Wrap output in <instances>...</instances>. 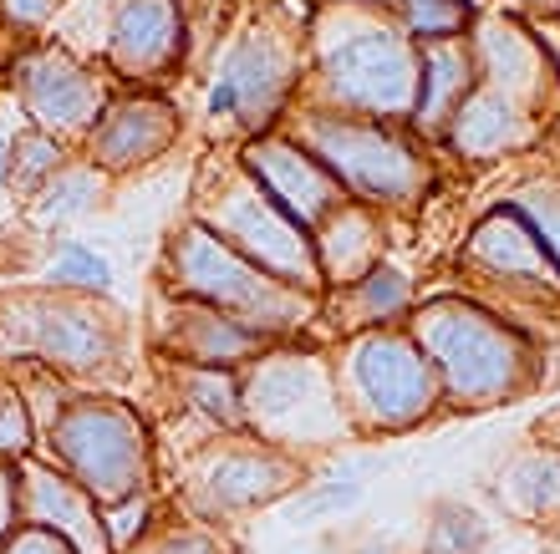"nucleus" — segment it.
Returning <instances> with one entry per match:
<instances>
[{
	"label": "nucleus",
	"mask_w": 560,
	"mask_h": 554,
	"mask_svg": "<svg viewBox=\"0 0 560 554\" xmlns=\"http://www.w3.org/2000/svg\"><path fill=\"white\" fill-rule=\"evenodd\" d=\"M402 331L413 335L439 372L443 408H504L540 381V351L530 335L474 300H454V295L423 300L408 310Z\"/></svg>",
	"instance_id": "f257e3e1"
},
{
	"label": "nucleus",
	"mask_w": 560,
	"mask_h": 554,
	"mask_svg": "<svg viewBox=\"0 0 560 554\" xmlns=\"http://www.w3.org/2000/svg\"><path fill=\"white\" fill-rule=\"evenodd\" d=\"M316 82L322 97L311 107L352 113L372 122H413L423 92V51L402 26H387L362 5L347 26L326 21V42L316 36Z\"/></svg>",
	"instance_id": "f03ea898"
},
{
	"label": "nucleus",
	"mask_w": 560,
	"mask_h": 554,
	"mask_svg": "<svg viewBox=\"0 0 560 554\" xmlns=\"http://www.w3.org/2000/svg\"><path fill=\"white\" fill-rule=\"evenodd\" d=\"M168 285L184 300L224 310V316H235L240 326H250L270 341L301 335L306 321L316 316V295L266 275L260 264H250L199 220H189L168 239Z\"/></svg>",
	"instance_id": "7ed1b4c3"
},
{
	"label": "nucleus",
	"mask_w": 560,
	"mask_h": 554,
	"mask_svg": "<svg viewBox=\"0 0 560 554\" xmlns=\"http://www.w3.org/2000/svg\"><path fill=\"white\" fill-rule=\"evenodd\" d=\"M291 138L337 178L341 193H352L357 204L368 199V204L413 209L433 184L423 148H418L423 138H402V132H393L387 122H372V117L301 107Z\"/></svg>",
	"instance_id": "20e7f679"
},
{
	"label": "nucleus",
	"mask_w": 560,
	"mask_h": 554,
	"mask_svg": "<svg viewBox=\"0 0 560 554\" xmlns=\"http://www.w3.org/2000/svg\"><path fill=\"white\" fill-rule=\"evenodd\" d=\"M331 387H337L341 417L368 433H408L443 412L439 372L398 326L357 331L331 372Z\"/></svg>",
	"instance_id": "39448f33"
},
{
	"label": "nucleus",
	"mask_w": 560,
	"mask_h": 554,
	"mask_svg": "<svg viewBox=\"0 0 560 554\" xmlns=\"http://www.w3.org/2000/svg\"><path fill=\"white\" fill-rule=\"evenodd\" d=\"M46 433H51V452H57L61 473L97 509H118V504L143 494L153 448H148L143 417L128 402H118V397H67Z\"/></svg>",
	"instance_id": "423d86ee"
},
{
	"label": "nucleus",
	"mask_w": 560,
	"mask_h": 554,
	"mask_svg": "<svg viewBox=\"0 0 560 554\" xmlns=\"http://www.w3.org/2000/svg\"><path fill=\"white\" fill-rule=\"evenodd\" d=\"M199 224H209L224 245L240 249L266 275L285 280V285H295V291H306V295L322 291V264H316L311 229H301L240 163L230 174L214 178V184H205Z\"/></svg>",
	"instance_id": "0eeeda50"
},
{
	"label": "nucleus",
	"mask_w": 560,
	"mask_h": 554,
	"mask_svg": "<svg viewBox=\"0 0 560 554\" xmlns=\"http://www.w3.org/2000/svg\"><path fill=\"white\" fill-rule=\"evenodd\" d=\"M301 42L280 21H250L230 51L220 57V72L209 82V122L230 132L260 138L280 113L291 107V92L301 82Z\"/></svg>",
	"instance_id": "6e6552de"
},
{
	"label": "nucleus",
	"mask_w": 560,
	"mask_h": 554,
	"mask_svg": "<svg viewBox=\"0 0 560 554\" xmlns=\"http://www.w3.org/2000/svg\"><path fill=\"white\" fill-rule=\"evenodd\" d=\"M0 341H11V351L36 356L42 366H57L67 377H97L103 366L118 362V326L107 306L72 291L5 295Z\"/></svg>",
	"instance_id": "1a4fd4ad"
},
{
	"label": "nucleus",
	"mask_w": 560,
	"mask_h": 554,
	"mask_svg": "<svg viewBox=\"0 0 560 554\" xmlns=\"http://www.w3.org/2000/svg\"><path fill=\"white\" fill-rule=\"evenodd\" d=\"M306 483V468L291 448L255 438V433H230L224 443L194 463L189 514H255L266 504L291 498Z\"/></svg>",
	"instance_id": "9d476101"
},
{
	"label": "nucleus",
	"mask_w": 560,
	"mask_h": 554,
	"mask_svg": "<svg viewBox=\"0 0 560 554\" xmlns=\"http://www.w3.org/2000/svg\"><path fill=\"white\" fill-rule=\"evenodd\" d=\"M240 392H245V427H250L255 438L276 443V448H280V433L285 438L311 433L306 423H316L322 408L341 412L326 362L311 356V351H291V346L266 351L260 362L245 366Z\"/></svg>",
	"instance_id": "9b49d317"
},
{
	"label": "nucleus",
	"mask_w": 560,
	"mask_h": 554,
	"mask_svg": "<svg viewBox=\"0 0 560 554\" xmlns=\"http://www.w3.org/2000/svg\"><path fill=\"white\" fill-rule=\"evenodd\" d=\"M5 76H11L15 103L26 107V117H36L42 132H51V138L92 132V122L113 103L103 76L92 72L82 57L61 51V46H26Z\"/></svg>",
	"instance_id": "f8f14e48"
},
{
	"label": "nucleus",
	"mask_w": 560,
	"mask_h": 554,
	"mask_svg": "<svg viewBox=\"0 0 560 554\" xmlns=\"http://www.w3.org/2000/svg\"><path fill=\"white\" fill-rule=\"evenodd\" d=\"M240 168H245L301 229H316L331 209L347 204V193H341L337 178L326 174L295 138H285V132H260V138H250V143L240 148Z\"/></svg>",
	"instance_id": "ddd939ff"
},
{
	"label": "nucleus",
	"mask_w": 560,
	"mask_h": 554,
	"mask_svg": "<svg viewBox=\"0 0 560 554\" xmlns=\"http://www.w3.org/2000/svg\"><path fill=\"white\" fill-rule=\"evenodd\" d=\"M178 143V113L159 92L113 97L88 132V158L103 174H133Z\"/></svg>",
	"instance_id": "4468645a"
},
{
	"label": "nucleus",
	"mask_w": 560,
	"mask_h": 554,
	"mask_svg": "<svg viewBox=\"0 0 560 554\" xmlns=\"http://www.w3.org/2000/svg\"><path fill=\"white\" fill-rule=\"evenodd\" d=\"M464 264L485 270L500 285L515 291H540V295H560V264L550 260V249L540 245V234L525 224V214L504 204L494 214L474 224L469 245H464Z\"/></svg>",
	"instance_id": "2eb2a0df"
},
{
	"label": "nucleus",
	"mask_w": 560,
	"mask_h": 554,
	"mask_svg": "<svg viewBox=\"0 0 560 554\" xmlns=\"http://www.w3.org/2000/svg\"><path fill=\"white\" fill-rule=\"evenodd\" d=\"M107 61L128 82H159L184 61V11L178 0H122L113 11Z\"/></svg>",
	"instance_id": "dca6fc26"
},
{
	"label": "nucleus",
	"mask_w": 560,
	"mask_h": 554,
	"mask_svg": "<svg viewBox=\"0 0 560 554\" xmlns=\"http://www.w3.org/2000/svg\"><path fill=\"white\" fill-rule=\"evenodd\" d=\"M163 335V351L178 356V362L189 366H224V372H235V366H250L260 362L266 351H276V341L250 326H240L235 316H224L214 306H199V300H184L174 295L168 300V321L159 326Z\"/></svg>",
	"instance_id": "f3484780"
},
{
	"label": "nucleus",
	"mask_w": 560,
	"mask_h": 554,
	"mask_svg": "<svg viewBox=\"0 0 560 554\" xmlns=\"http://www.w3.org/2000/svg\"><path fill=\"white\" fill-rule=\"evenodd\" d=\"M21 509H26L31 524L57 529L61 540H72L82 554H113L103 509H97L61 468H46V463L21 468Z\"/></svg>",
	"instance_id": "a211bd4d"
},
{
	"label": "nucleus",
	"mask_w": 560,
	"mask_h": 554,
	"mask_svg": "<svg viewBox=\"0 0 560 554\" xmlns=\"http://www.w3.org/2000/svg\"><path fill=\"white\" fill-rule=\"evenodd\" d=\"M535 122H540V117H535L530 107H520L515 97L474 82V92L464 97V107H458L448 132H443V143L454 148L458 158L489 163V158H500V153H510V148L530 143Z\"/></svg>",
	"instance_id": "6ab92c4d"
},
{
	"label": "nucleus",
	"mask_w": 560,
	"mask_h": 554,
	"mask_svg": "<svg viewBox=\"0 0 560 554\" xmlns=\"http://www.w3.org/2000/svg\"><path fill=\"white\" fill-rule=\"evenodd\" d=\"M311 239H316L322 285H337V291H347V285H357L362 275H372V270L383 264V245H387L377 214L362 209L357 199L331 209V214L311 229Z\"/></svg>",
	"instance_id": "aec40b11"
},
{
	"label": "nucleus",
	"mask_w": 560,
	"mask_h": 554,
	"mask_svg": "<svg viewBox=\"0 0 560 554\" xmlns=\"http://www.w3.org/2000/svg\"><path fill=\"white\" fill-rule=\"evenodd\" d=\"M479 82V61H474V46L464 36H443V42L423 46V92H418V113H413V132L418 138H439L448 132L454 113L464 107V97Z\"/></svg>",
	"instance_id": "412c9836"
},
{
	"label": "nucleus",
	"mask_w": 560,
	"mask_h": 554,
	"mask_svg": "<svg viewBox=\"0 0 560 554\" xmlns=\"http://www.w3.org/2000/svg\"><path fill=\"white\" fill-rule=\"evenodd\" d=\"M504 509L525 524L556 529L560 524V448L556 443H530L500 468Z\"/></svg>",
	"instance_id": "4be33fe9"
},
{
	"label": "nucleus",
	"mask_w": 560,
	"mask_h": 554,
	"mask_svg": "<svg viewBox=\"0 0 560 554\" xmlns=\"http://www.w3.org/2000/svg\"><path fill=\"white\" fill-rule=\"evenodd\" d=\"M413 310V275L402 264H377L372 275H362L357 285H347L337 300V321L347 331H393L398 321H408Z\"/></svg>",
	"instance_id": "5701e85b"
},
{
	"label": "nucleus",
	"mask_w": 560,
	"mask_h": 554,
	"mask_svg": "<svg viewBox=\"0 0 560 554\" xmlns=\"http://www.w3.org/2000/svg\"><path fill=\"white\" fill-rule=\"evenodd\" d=\"M178 381V397H184V408L194 417H205L214 423L220 433H250L245 427V392H240V377L235 372H224V366H178L174 372Z\"/></svg>",
	"instance_id": "b1692460"
},
{
	"label": "nucleus",
	"mask_w": 560,
	"mask_h": 554,
	"mask_svg": "<svg viewBox=\"0 0 560 554\" xmlns=\"http://www.w3.org/2000/svg\"><path fill=\"white\" fill-rule=\"evenodd\" d=\"M485 544H489V524L479 519V509L458 504V498H439L433 504L423 554H485Z\"/></svg>",
	"instance_id": "393cba45"
},
{
	"label": "nucleus",
	"mask_w": 560,
	"mask_h": 554,
	"mask_svg": "<svg viewBox=\"0 0 560 554\" xmlns=\"http://www.w3.org/2000/svg\"><path fill=\"white\" fill-rule=\"evenodd\" d=\"M46 285L51 291H72V295H103L113 285V264L82 239H61L46 260Z\"/></svg>",
	"instance_id": "a878e982"
},
{
	"label": "nucleus",
	"mask_w": 560,
	"mask_h": 554,
	"mask_svg": "<svg viewBox=\"0 0 560 554\" xmlns=\"http://www.w3.org/2000/svg\"><path fill=\"white\" fill-rule=\"evenodd\" d=\"M61 168H67V148L51 132H21V138H11V189L36 199Z\"/></svg>",
	"instance_id": "bb28decb"
},
{
	"label": "nucleus",
	"mask_w": 560,
	"mask_h": 554,
	"mask_svg": "<svg viewBox=\"0 0 560 554\" xmlns=\"http://www.w3.org/2000/svg\"><path fill=\"white\" fill-rule=\"evenodd\" d=\"M97 204H103V178L88 174V168H61V174L31 199V209H36L42 220H82V214H92Z\"/></svg>",
	"instance_id": "cd10ccee"
},
{
	"label": "nucleus",
	"mask_w": 560,
	"mask_h": 554,
	"mask_svg": "<svg viewBox=\"0 0 560 554\" xmlns=\"http://www.w3.org/2000/svg\"><path fill=\"white\" fill-rule=\"evenodd\" d=\"M398 21L408 36L443 42L469 31V0H398Z\"/></svg>",
	"instance_id": "c85d7f7f"
},
{
	"label": "nucleus",
	"mask_w": 560,
	"mask_h": 554,
	"mask_svg": "<svg viewBox=\"0 0 560 554\" xmlns=\"http://www.w3.org/2000/svg\"><path fill=\"white\" fill-rule=\"evenodd\" d=\"M515 214H525L535 234H540V245L550 249V260L560 264V178H535L525 189L510 199Z\"/></svg>",
	"instance_id": "c756f323"
},
{
	"label": "nucleus",
	"mask_w": 560,
	"mask_h": 554,
	"mask_svg": "<svg viewBox=\"0 0 560 554\" xmlns=\"http://www.w3.org/2000/svg\"><path fill=\"white\" fill-rule=\"evenodd\" d=\"M352 504H362V483H357V479H341V473H326L322 488H311V494L291 509V519H295V524H311V519L341 514V509H352Z\"/></svg>",
	"instance_id": "7c9ffc66"
},
{
	"label": "nucleus",
	"mask_w": 560,
	"mask_h": 554,
	"mask_svg": "<svg viewBox=\"0 0 560 554\" xmlns=\"http://www.w3.org/2000/svg\"><path fill=\"white\" fill-rule=\"evenodd\" d=\"M31 417H26V408H21V392H15L11 381L0 377V463L5 458H21V452L31 448Z\"/></svg>",
	"instance_id": "2f4dec72"
},
{
	"label": "nucleus",
	"mask_w": 560,
	"mask_h": 554,
	"mask_svg": "<svg viewBox=\"0 0 560 554\" xmlns=\"http://www.w3.org/2000/svg\"><path fill=\"white\" fill-rule=\"evenodd\" d=\"M143 554H224V544L205 524H174L159 534V550L143 544Z\"/></svg>",
	"instance_id": "473e14b6"
},
{
	"label": "nucleus",
	"mask_w": 560,
	"mask_h": 554,
	"mask_svg": "<svg viewBox=\"0 0 560 554\" xmlns=\"http://www.w3.org/2000/svg\"><path fill=\"white\" fill-rule=\"evenodd\" d=\"M0 554H82L72 540H61L57 529H42V524H26L15 529L11 540L0 544Z\"/></svg>",
	"instance_id": "72a5a7b5"
},
{
	"label": "nucleus",
	"mask_w": 560,
	"mask_h": 554,
	"mask_svg": "<svg viewBox=\"0 0 560 554\" xmlns=\"http://www.w3.org/2000/svg\"><path fill=\"white\" fill-rule=\"evenodd\" d=\"M61 0H0V21L11 31H26V36H36V31L57 15Z\"/></svg>",
	"instance_id": "f704fd0d"
},
{
	"label": "nucleus",
	"mask_w": 560,
	"mask_h": 554,
	"mask_svg": "<svg viewBox=\"0 0 560 554\" xmlns=\"http://www.w3.org/2000/svg\"><path fill=\"white\" fill-rule=\"evenodd\" d=\"M15 514H21V468L0 463V544L15 534Z\"/></svg>",
	"instance_id": "c9c22d12"
},
{
	"label": "nucleus",
	"mask_w": 560,
	"mask_h": 554,
	"mask_svg": "<svg viewBox=\"0 0 560 554\" xmlns=\"http://www.w3.org/2000/svg\"><path fill=\"white\" fill-rule=\"evenodd\" d=\"M5 184H11V143L0 138V189H5Z\"/></svg>",
	"instance_id": "e433bc0d"
},
{
	"label": "nucleus",
	"mask_w": 560,
	"mask_h": 554,
	"mask_svg": "<svg viewBox=\"0 0 560 554\" xmlns=\"http://www.w3.org/2000/svg\"><path fill=\"white\" fill-rule=\"evenodd\" d=\"M357 554H402V550H398V544H387V540H372V544H362Z\"/></svg>",
	"instance_id": "4c0bfd02"
},
{
	"label": "nucleus",
	"mask_w": 560,
	"mask_h": 554,
	"mask_svg": "<svg viewBox=\"0 0 560 554\" xmlns=\"http://www.w3.org/2000/svg\"><path fill=\"white\" fill-rule=\"evenodd\" d=\"M515 5H525V11H560V0H515Z\"/></svg>",
	"instance_id": "58836bf2"
},
{
	"label": "nucleus",
	"mask_w": 560,
	"mask_h": 554,
	"mask_svg": "<svg viewBox=\"0 0 560 554\" xmlns=\"http://www.w3.org/2000/svg\"><path fill=\"white\" fill-rule=\"evenodd\" d=\"M550 554H560V529H550Z\"/></svg>",
	"instance_id": "ea45409f"
},
{
	"label": "nucleus",
	"mask_w": 560,
	"mask_h": 554,
	"mask_svg": "<svg viewBox=\"0 0 560 554\" xmlns=\"http://www.w3.org/2000/svg\"><path fill=\"white\" fill-rule=\"evenodd\" d=\"M235 554H250V550H235Z\"/></svg>",
	"instance_id": "a19ab883"
},
{
	"label": "nucleus",
	"mask_w": 560,
	"mask_h": 554,
	"mask_svg": "<svg viewBox=\"0 0 560 554\" xmlns=\"http://www.w3.org/2000/svg\"><path fill=\"white\" fill-rule=\"evenodd\" d=\"M556 448H560V438H556Z\"/></svg>",
	"instance_id": "79ce46f5"
}]
</instances>
